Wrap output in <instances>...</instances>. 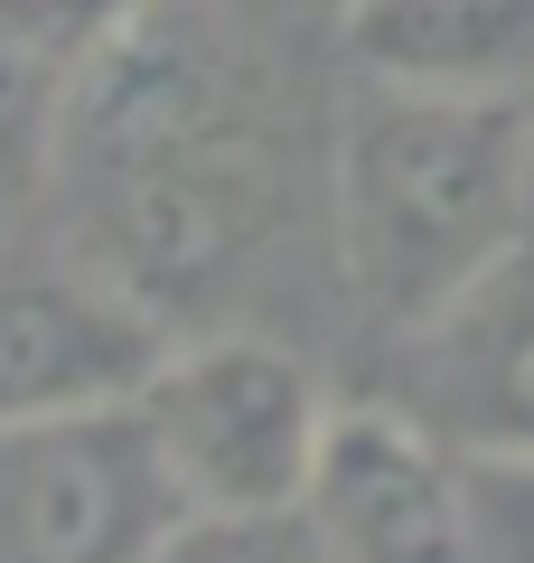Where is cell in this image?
<instances>
[{
	"label": "cell",
	"mask_w": 534,
	"mask_h": 563,
	"mask_svg": "<svg viewBox=\"0 0 534 563\" xmlns=\"http://www.w3.org/2000/svg\"><path fill=\"white\" fill-rule=\"evenodd\" d=\"M413 413L459 451H534V254L497 263L450 320L422 329Z\"/></svg>",
	"instance_id": "7"
},
{
	"label": "cell",
	"mask_w": 534,
	"mask_h": 563,
	"mask_svg": "<svg viewBox=\"0 0 534 563\" xmlns=\"http://www.w3.org/2000/svg\"><path fill=\"white\" fill-rule=\"evenodd\" d=\"M151 563H337L310 507H188Z\"/></svg>",
	"instance_id": "10"
},
{
	"label": "cell",
	"mask_w": 534,
	"mask_h": 563,
	"mask_svg": "<svg viewBox=\"0 0 534 563\" xmlns=\"http://www.w3.org/2000/svg\"><path fill=\"white\" fill-rule=\"evenodd\" d=\"M0 20L29 29V38H47L57 57H103V47L122 38V29L151 20V0H0Z\"/></svg>",
	"instance_id": "12"
},
{
	"label": "cell",
	"mask_w": 534,
	"mask_h": 563,
	"mask_svg": "<svg viewBox=\"0 0 534 563\" xmlns=\"http://www.w3.org/2000/svg\"><path fill=\"white\" fill-rule=\"evenodd\" d=\"M534 103L432 95L366 76L337 122V273L394 339L450 320L497 263L525 254Z\"/></svg>",
	"instance_id": "2"
},
{
	"label": "cell",
	"mask_w": 534,
	"mask_h": 563,
	"mask_svg": "<svg viewBox=\"0 0 534 563\" xmlns=\"http://www.w3.org/2000/svg\"><path fill=\"white\" fill-rule=\"evenodd\" d=\"M469 470V554L534 563V451H459Z\"/></svg>",
	"instance_id": "11"
},
{
	"label": "cell",
	"mask_w": 534,
	"mask_h": 563,
	"mask_svg": "<svg viewBox=\"0 0 534 563\" xmlns=\"http://www.w3.org/2000/svg\"><path fill=\"white\" fill-rule=\"evenodd\" d=\"M66 113H76V57L0 20V207H20L66 151Z\"/></svg>",
	"instance_id": "9"
},
{
	"label": "cell",
	"mask_w": 534,
	"mask_h": 563,
	"mask_svg": "<svg viewBox=\"0 0 534 563\" xmlns=\"http://www.w3.org/2000/svg\"><path fill=\"white\" fill-rule=\"evenodd\" d=\"M169 347V310L103 263H0V422L132 404Z\"/></svg>",
	"instance_id": "5"
},
{
	"label": "cell",
	"mask_w": 534,
	"mask_h": 563,
	"mask_svg": "<svg viewBox=\"0 0 534 563\" xmlns=\"http://www.w3.org/2000/svg\"><path fill=\"white\" fill-rule=\"evenodd\" d=\"M178 517L141 404L0 422V563H151Z\"/></svg>",
	"instance_id": "4"
},
{
	"label": "cell",
	"mask_w": 534,
	"mask_h": 563,
	"mask_svg": "<svg viewBox=\"0 0 534 563\" xmlns=\"http://www.w3.org/2000/svg\"><path fill=\"white\" fill-rule=\"evenodd\" d=\"M356 76L534 103V0H347Z\"/></svg>",
	"instance_id": "8"
},
{
	"label": "cell",
	"mask_w": 534,
	"mask_h": 563,
	"mask_svg": "<svg viewBox=\"0 0 534 563\" xmlns=\"http://www.w3.org/2000/svg\"><path fill=\"white\" fill-rule=\"evenodd\" d=\"M300 507L337 563H478L459 442L413 404H337Z\"/></svg>",
	"instance_id": "6"
},
{
	"label": "cell",
	"mask_w": 534,
	"mask_h": 563,
	"mask_svg": "<svg viewBox=\"0 0 534 563\" xmlns=\"http://www.w3.org/2000/svg\"><path fill=\"white\" fill-rule=\"evenodd\" d=\"M57 161L76 179L94 263L151 291L159 310L235 273L272 198L263 132L235 76H216L178 38H151V20L76 66V113H66Z\"/></svg>",
	"instance_id": "1"
},
{
	"label": "cell",
	"mask_w": 534,
	"mask_h": 563,
	"mask_svg": "<svg viewBox=\"0 0 534 563\" xmlns=\"http://www.w3.org/2000/svg\"><path fill=\"white\" fill-rule=\"evenodd\" d=\"M132 404L188 507H300L337 413L272 339H178Z\"/></svg>",
	"instance_id": "3"
}]
</instances>
